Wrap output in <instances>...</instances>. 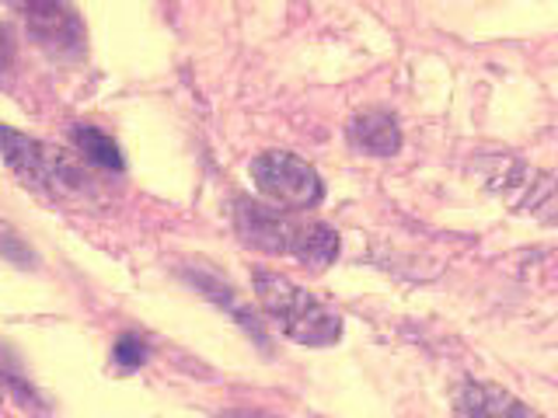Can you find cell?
Returning <instances> with one entry per match:
<instances>
[{
  "label": "cell",
  "mask_w": 558,
  "mask_h": 418,
  "mask_svg": "<svg viewBox=\"0 0 558 418\" xmlns=\"http://www.w3.org/2000/svg\"><path fill=\"white\" fill-rule=\"evenodd\" d=\"M0 153H4L8 168L32 188H46V192H77L84 188V174L81 168L70 161L66 153L46 147L43 139L25 136L11 126H0Z\"/></svg>",
  "instance_id": "cell-3"
},
{
  "label": "cell",
  "mask_w": 558,
  "mask_h": 418,
  "mask_svg": "<svg viewBox=\"0 0 558 418\" xmlns=\"http://www.w3.org/2000/svg\"><path fill=\"white\" fill-rule=\"evenodd\" d=\"M349 139H353L363 153H374V157H391L401 150L398 119L380 109H371L349 122Z\"/></svg>",
  "instance_id": "cell-8"
},
{
  "label": "cell",
  "mask_w": 558,
  "mask_h": 418,
  "mask_svg": "<svg viewBox=\"0 0 558 418\" xmlns=\"http://www.w3.org/2000/svg\"><path fill=\"white\" fill-rule=\"evenodd\" d=\"M14 63V42H11V32L0 25V74H8Z\"/></svg>",
  "instance_id": "cell-12"
},
{
  "label": "cell",
  "mask_w": 558,
  "mask_h": 418,
  "mask_svg": "<svg viewBox=\"0 0 558 418\" xmlns=\"http://www.w3.org/2000/svg\"><path fill=\"white\" fill-rule=\"evenodd\" d=\"M255 283V300L262 310L279 324V331L307 348H322V345H336L342 339V318L336 310H328L322 300H314L307 290L290 283L287 275L255 269L252 275Z\"/></svg>",
  "instance_id": "cell-1"
},
{
  "label": "cell",
  "mask_w": 558,
  "mask_h": 418,
  "mask_svg": "<svg viewBox=\"0 0 558 418\" xmlns=\"http://www.w3.org/2000/svg\"><path fill=\"white\" fill-rule=\"evenodd\" d=\"M453 411L458 418H545L496 383H464L453 397Z\"/></svg>",
  "instance_id": "cell-6"
},
{
  "label": "cell",
  "mask_w": 558,
  "mask_h": 418,
  "mask_svg": "<svg viewBox=\"0 0 558 418\" xmlns=\"http://www.w3.org/2000/svg\"><path fill=\"white\" fill-rule=\"evenodd\" d=\"M255 188L269 199V206L287 213H304L325 199V182L307 161L287 150H266L248 164Z\"/></svg>",
  "instance_id": "cell-2"
},
{
  "label": "cell",
  "mask_w": 558,
  "mask_h": 418,
  "mask_svg": "<svg viewBox=\"0 0 558 418\" xmlns=\"http://www.w3.org/2000/svg\"><path fill=\"white\" fill-rule=\"evenodd\" d=\"M293 220L296 217L287 213V209H276L266 202H252V199L234 202V226H238L241 241L252 244L258 251H269V255H287Z\"/></svg>",
  "instance_id": "cell-4"
},
{
  "label": "cell",
  "mask_w": 558,
  "mask_h": 418,
  "mask_svg": "<svg viewBox=\"0 0 558 418\" xmlns=\"http://www.w3.org/2000/svg\"><path fill=\"white\" fill-rule=\"evenodd\" d=\"M287 255H293L296 261H304V266H311V269H328L331 261L339 258V234H336V226H328L322 220L296 217Z\"/></svg>",
  "instance_id": "cell-7"
},
{
  "label": "cell",
  "mask_w": 558,
  "mask_h": 418,
  "mask_svg": "<svg viewBox=\"0 0 558 418\" xmlns=\"http://www.w3.org/2000/svg\"><path fill=\"white\" fill-rule=\"evenodd\" d=\"M74 144H77V150L87 157V161L105 168V171L126 168V161H122V153H119V144L109 133H101L98 126H74Z\"/></svg>",
  "instance_id": "cell-9"
},
{
  "label": "cell",
  "mask_w": 558,
  "mask_h": 418,
  "mask_svg": "<svg viewBox=\"0 0 558 418\" xmlns=\"http://www.w3.org/2000/svg\"><path fill=\"white\" fill-rule=\"evenodd\" d=\"M0 255H4V258H14V261H22V266H25V261H32V251L25 248V241L17 237L4 220H0Z\"/></svg>",
  "instance_id": "cell-11"
},
{
  "label": "cell",
  "mask_w": 558,
  "mask_h": 418,
  "mask_svg": "<svg viewBox=\"0 0 558 418\" xmlns=\"http://www.w3.org/2000/svg\"><path fill=\"white\" fill-rule=\"evenodd\" d=\"M25 22L32 39L52 57H81L84 52V22L66 4H28Z\"/></svg>",
  "instance_id": "cell-5"
},
{
  "label": "cell",
  "mask_w": 558,
  "mask_h": 418,
  "mask_svg": "<svg viewBox=\"0 0 558 418\" xmlns=\"http://www.w3.org/2000/svg\"><path fill=\"white\" fill-rule=\"evenodd\" d=\"M227 418H266V415H258V411H244V415H227Z\"/></svg>",
  "instance_id": "cell-13"
},
{
  "label": "cell",
  "mask_w": 558,
  "mask_h": 418,
  "mask_svg": "<svg viewBox=\"0 0 558 418\" xmlns=\"http://www.w3.org/2000/svg\"><path fill=\"white\" fill-rule=\"evenodd\" d=\"M147 356H150V348L140 335H122L112 348V359H116L119 370H136V366L147 362Z\"/></svg>",
  "instance_id": "cell-10"
}]
</instances>
